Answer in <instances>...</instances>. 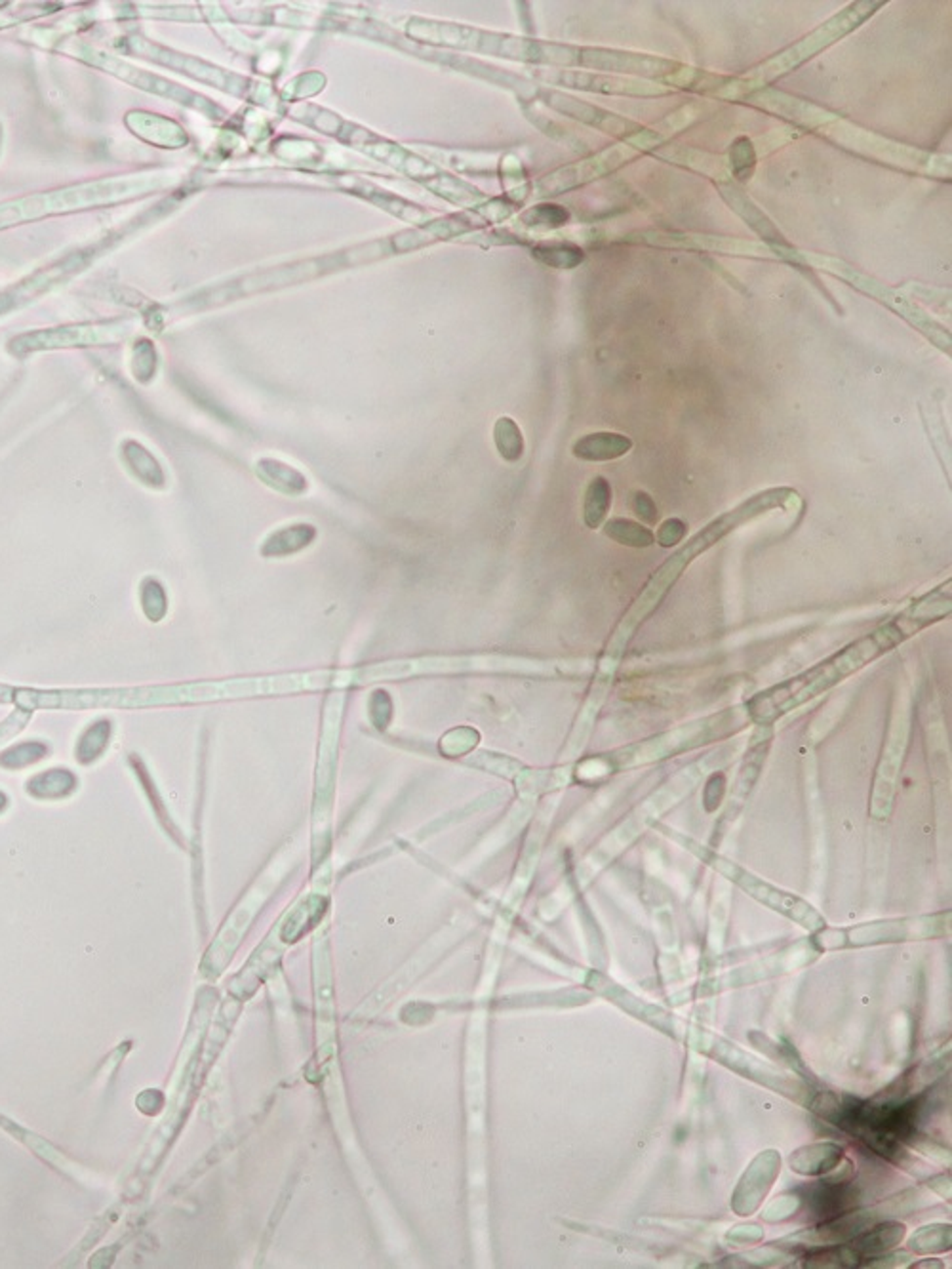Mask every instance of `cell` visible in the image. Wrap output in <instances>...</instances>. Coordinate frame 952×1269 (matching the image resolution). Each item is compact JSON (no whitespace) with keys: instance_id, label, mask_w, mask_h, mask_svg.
<instances>
[{"instance_id":"14","label":"cell","mask_w":952,"mask_h":1269,"mask_svg":"<svg viewBox=\"0 0 952 1269\" xmlns=\"http://www.w3.org/2000/svg\"><path fill=\"white\" fill-rule=\"evenodd\" d=\"M606 534L628 547H650L656 542V534L646 526L628 519H612L606 523Z\"/></svg>"},{"instance_id":"9","label":"cell","mask_w":952,"mask_h":1269,"mask_svg":"<svg viewBox=\"0 0 952 1269\" xmlns=\"http://www.w3.org/2000/svg\"><path fill=\"white\" fill-rule=\"evenodd\" d=\"M317 538V528L313 524H292L284 526L277 532H273L263 547L261 553L265 557H282V555H292L295 551H301L303 547L311 546V542Z\"/></svg>"},{"instance_id":"19","label":"cell","mask_w":952,"mask_h":1269,"mask_svg":"<svg viewBox=\"0 0 952 1269\" xmlns=\"http://www.w3.org/2000/svg\"><path fill=\"white\" fill-rule=\"evenodd\" d=\"M732 166L737 178L749 180V176H751L749 170L753 172V168H755V151H753V146H751L749 140L741 138V140L735 142V146L732 148Z\"/></svg>"},{"instance_id":"17","label":"cell","mask_w":952,"mask_h":1269,"mask_svg":"<svg viewBox=\"0 0 952 1269\" xmlns=\"http://www.w3.org/2000/svg\"><path fill=\"white\" fill-rule=\"evenodd\" d=\"M534 254H536V258L540 262L550 265V267H558V269H572V267L584 262V250L580 246L562 244V242L538 246L534 250Z\"/></svg>"},{"instance_id":"12","label":"cell","mask_w":952,"mask_h":1269,"mask_svg":"<svg viewBox=\"0 0 952 1269\" xmlns=\"http://www.w3.org/2000/svg\"><path fill=\"white\" fill-rule=\"evenodd\" d=\"M610 505H612V488L608 485V481L602 477L592 479L586 488L585 507H584L586 526L598 528L604 523Z\"/></svg>"},{"instance_id":"13","label":"cell","mask_w":952,"mask_h":1269,"mask_svg":"<svg viewBox=\"0 0 952 1269\" xmlns=\"http://www.w3.org/2000/svg\"><path fill=\"white\" fill-rule=\"evenodd\" d=\"M110 740V722L109 721H98L94 722L78 740L76 744V759L82 765H90L98 761L109 747Z\"/></svg>"},{"instance_id":"8","label":"cell","mask_w":952,"mask_h":1269,"mask_svg":"<svg viewBox=\"0 0 952 1269\" xmlns=\"http://www.w3.org/2000/svg\"><path fill=\"white\" fill-rule=\"evenodd\" d=\"M256 471L257 477L265 485L288 496H301L309 488L305 475H301L295 467L279 459H269V458L259 459Z\"/></svg>"},{"instance_id":"21","label":"cell","mask_w":952,"mask_h":1269,"mask_svg":"<svg viewBox=\"0 0 952 1269\" xmlns=\"http://www.w3.org/2000/svg\"><path fill=\"white\" fill-rule=\"evenodd\" d=\"M634 513L644 521V523L654 524L658 521V507L654 500L646 492H636L634 502H632Z\"/></svg>"},{"instance_id":"11","label":"cell","mask_w":952,"mask_h":1269,"mask_svg":"<svg viewBox=\"0 0 952 1269\" xmlns=\"http://www.w3.org/2000/svg\"><path fill=\"white\" fill-rule=\"evenodd\" d=\"M76 785L78 780L71 770L54 768L33 776L27 782V793L40 801H56V799L69 797L76 789Z\"/></svg>"},{"instance_id":"15","label":"cell","mask_w":952,"mask_h":1269,"mask_svg":"<svg viewBox=\"0 0 952 1269\" xmlns=\"http://www.w3.org/2000/svg\"><path fill=\"white\" fill-rule=\"evenodd\" d=\"M494 441H496L498 452L501 454L503 459L518 461L522 458V454H524L522 431L518 429V425L514 423L511 417L498 419L496 429H494Z\"/></svg>"},{"instance_id":"10","label":"cell","mask_w":952,"mask_h":1269,"mask_svg":"<svg viewBox=\"0 0 952 1269\" xmlns=\"http://www.w3.org/2000/svg\"><path fill=\"white\" fill-rule=\"evenodd\" d=\"M843 1159V1150L835 1144H815L804 1150H799L791 1158V1168L799 1174L819 1176L837 1168Z\"/></svg>"},{"instance_id":"18","label":"cell","mask_w":952,"mask_h":1269,"mask_svg":"<svg viewBox=\"0 0 952 1269\" xmlns=\"http://www.w3.org/2000/svg\"><path fill=\"white\" fill-rule=\"evenodd\" d=\"M568 218H570V214H568L562 206L541 204V206H536V208L528 210V212L524 214L522 222L526 225H530V227H543V229H549V227H560V225L566 224Z\"/></svg>"},{"instance_id":"3","label":"cell","mask_w":952,"mask_h":1269,"mask_svg":"<svg viewBox=\"0 0 952 1269\" xmlns=\"http://www.w3.org/2000/svg\"><path fill=\"white\" fill-rule=\"evenodd\" d=\"M408 35L417 38V40L437 42V44H444V46L473 50V52H482V54H498V56H505V58L538 60V62H549V60L550 62H556V58L552 54L554 46L530 44V42H524L520 38L488 33V31H480V29H473V27H465V25L411 20L410 25H408Z\"/></svg>"},{"instance_id":"1","label":"cell","mask_w":952,"mask_h":1269,"mask_svg":"<svg viewBox=\"0 0 952 1269\" xmlns=\"http://www.w3.org/2000/svg\"><path fill=\"white\" fill-rule=\"evenodd\" d=\"M928 1096L926 1092L901 1104H877L851 1096L821 1094L811 1108L823 1119L831 1120L849 1136L867 1144L875 1154L899 1160L905 1156L903 1144L915 1140L918 1134L928 1110Z\"/></svg>"},{"instance_id":"22","label":"cell","mask_w":952,"mask_h":1269,"mask_svg":"<svg viewBox=\"0 0 952 1269\" xmlns=\"http://www.w3.org/2000/svg\"><path fill=\"white\" fill-rule=\"evenodd\" d=\"M6 807H8V797L0 791V812H2Z\"/></svg>"},{"instance_id":"6","label":"cell","mask_w":952,"mask_h":1269,"mask_svg":"<svg viewBox=\"0 0 952 1269\" xmlns=\"http://www.w3.org/2000/svg\"><path fill=\"white\" fill-rule=\"evenodd\" d=\"M905 1237V1226L895 1224V1222H886V1224H873L865 1232L855 1235L853 1239L845 1241L849 1250L855 1254L859 1264L863 1266L867 1260H877L880 1254L889 1252L895 1245L901 1243Z\"/></svg>"},{"instance_id":"5","label":"cell","mask_w":952,"mask_h":1269,"mask_svg":"<svg viewBox=\"0 0 952 1269\" xmlns=\"http://www.w3.org/2000/svg\"><path fill=\"white\" fill-rule=\"evenodd\" d=\"M775 1174H779V1156H775L773 1152H768V1154L757 1159L753 1162V1166L745 1172V1176L741 1180V1186H739V1190L735 1194L737 1212L751 1214L760 1204V1201L764 1199V1195L769 1190L766 1186H760V1182L771 1184Z\"/></svg>"},{"instance_id":"20","label":"cell","mask_w":952,"mask_h":1269,"mask_svg":"<svg viewBox=\"0 0 952 1269\" xmlns=\"http://www.w3.org/2000/svg\"><path fill=\"white\" fill-rule=\"evenodd\" d=\"M684 534H686V524L678 521V519H669V521L661 524L656 538H658V542L663 547H671V546L680 544Z\"/></svg>"},{"instance_id":"7","label":"cell","mask_w":952,"mask_h":1269,"mask_svg":"<svg viewBox=\"0 0 952 1269\" xmlns=\"http://www.w3.org/2000/svg\"><path fill=\"white\" fill-rule=\"evenodd\" d=\"M632 449L628 437L620 433H590L574 445V456L585 461H610Z\"/></svg>"},{"instance_id":"16","label":"cell","mask_w":952,"mask_h":1269,"mask_svg":"<svg viewBox=\"0 0 952 1269\" xmlns=\"http://www.w3.org/2000/svg\"><path fill=\"white\" fill-rule=\"evenodd\" d=\"M48 755V746L42 742H23L18 746L8 747L4 753H0V766L6 770H18L25 768L29 765H35L40 759Z\"/></svg>"},{"instance_id":"2","label":"cell","mask_w":952,"mask_h":1269,"mask_svg":"<svg viewBox=\"0 0 952 1269\" xmlns=\"http://www.w3.org/2000/svg\"><path fill=\"white\" fill-rule=\"evenodd\" d=\"M907 634L901 632L897 626H887L880 630L879 634H871L853 646L845 648L841 654L833 656L825 664L817 666L815 670L804 673L791 682H785L781 686H775L773 690L760 694V698L755 700L753 704V713L757 719H769L779 713H785L789 708L799 706L807 698H813L817 692L833 686L839 682L845 675H849L855 670H859L863 664L871 662L877 658L880 652H886L899 640H903Z\"/></svg>"},{"instance_id":"4","label":"cell","mask_w":952,"mask_h":1269,"mask_svg":"<svg viewBox=\"0 0 952 1269\" xmlns=\"http://www.w3.org/2000/svg\"><path fill=\"white\" fill-rule=\"evenodd\" d=\"M806 1208L819 1220H831L841 1214L849 1212L859 1199V1192L853 1184L844 1180H823L815 1182L802 1190Z\"/></svg>"}]
</instances>
